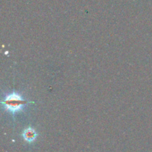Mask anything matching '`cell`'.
<instances>
[{"instance_id": "cell-1", "label": "cell", "mask_w": 152, "mask_h": 152, "mask_svg": "<svg viewBox=\"0 0 152 152\" xmlns=\"http://www.w3.org/2000/svg\"><path fill=\"white\" fill-rule=\"evenodd\" d=\"M28 103L26 100L22 99L17 94H11L5 97L2 101V104L6 109L11 112H16L22 110V107Z\"/></svg>"}, {"instance_id": "cell-2", "label": "cell", "mask_w": 152, "mask_h": 152, "mask_svg": "<svg viewBox=\"0 0 152 152\" xmlns=\"http://www.w3.org/2000/svg\"><path fill=\"white\" fill-rule=\"evenodd\" d=\"M36 137H37V133L32 129H26L23 133L24 139L28 142H33L36 139Z\"/></svg>"}]
</instances>
